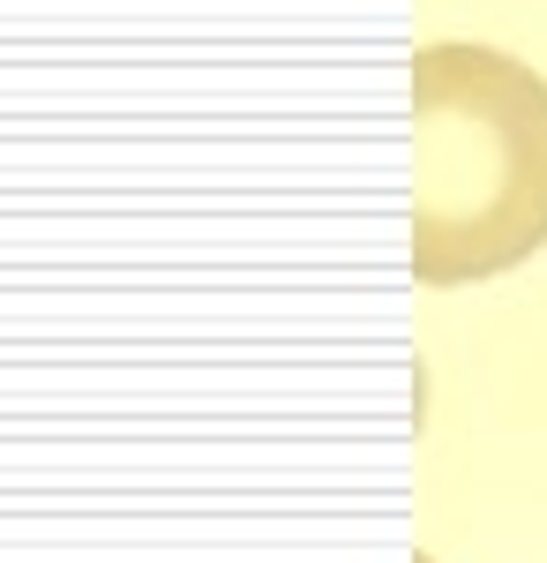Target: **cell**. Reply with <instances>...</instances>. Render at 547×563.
<instances>
[{"label":"cell","instance_id":"1","mask_svg":"<svg viewBox=\"0 0 547 563\" xmlns=\"http://www.w3.org/2000/svg\"><path fill=\"white\" fill-rule=\"evenodd\" d=\"M547 249V84L488 45L413 60V271L472 286Z\"/></svg>","mask_w":547,"mask_h":563}]
</instances>
